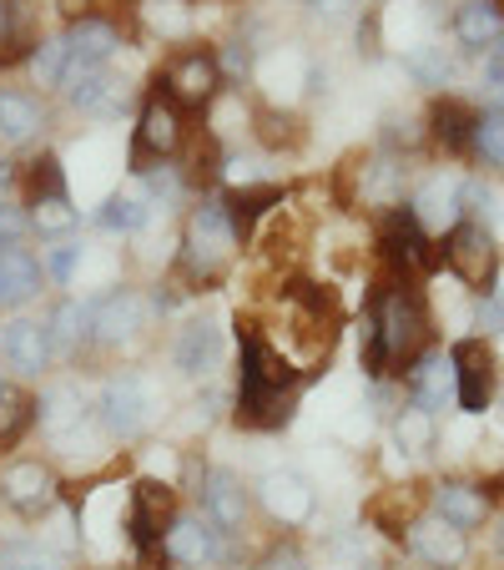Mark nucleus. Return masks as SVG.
Returning <instances> with one entry per match:
<instances>
[{
    "mask_svg": "<svg viewBox=\"0 0 504 570\" xmlns=\"http://www.w3.org/2000/svg\"><path fill=\"white\" fill-rule=\"evenodd\" d=\"M480 97H484V111H504V36L490 46V51H484Z\"/></svg>",
    "mask_w": 504,
    "mask_h": 570,
    "instance_id": "nucleus-36",
    "label": "nucleus"
},
{
    "mask_svg": "<svg viewBox=\"0 0 504 570\" xmlns=\"http://www.w3.org/2000/svg\"><path fill=\"white\" fill-rule=\"evenodd\" d=\"M26 233H31V213H21V207H11V203H0V248H16Z\"/></svg>",
    "mask_w": 504,
    "mask_h": 570,
    "instance_id": "nucleus-42",
    "label": "nucleus"
},
{
    "mask_svg": "<svg viewBox=\"0 0 504 570\" xmlns=\"http://www.w3.org/2000/svg\"><path fill=\"white\" fill-rule=\"evenodd\" d=\"M414 217L424 223V233H434V227H454L464 217V207H459V183H444V177H434L424 193L414 197Z\"/></svg>",
    "mask_w": 504,
    "mask_h": 570,
    "instance_id": "nucleus-28",
    "label": "nucleus"
},
{
    "mask_svg": "<svg viewBox=\"0 0 504 570\" xmlns=\"http://www.w3.org/2000/svg\"><path fill=\"white\" fill-rule=\"evenodd\" d=\"M404 71L414 76L418 87H449L454 81V56L444 51V46H418V51H408L404 56Z\"/></svg>",
    "mask_w": 504,
    "mask_h": 570,
    "instance_id": "nucleus-32",
    "label": "nucleus"
},
{
    "mask_svg": "<svg viewBox=\"0 0 504 570\" xmlns=\"http://www.w3.org/2000/svg\"><path fill=\"white\" fill-rule=\"evenodd\" d=\"M76 263H81V243H71V237H56L51 248H41V273H51L56 283H71Z\"/></svg>",
    "mask_w": 504,
    "mask_h": 570,
    "instance_id": "nucleus-39",
    "label": "nucleus"
},
{
    "mask_svg": "<svg viewBox=\"0 0 504 570\" xmlns=\"http://www.w3.org/2000/svg\"><path fill=\"white\" fill-rule=\"evenodd\" d=\"M187 141V127H182V107L172 97L151 91L141 101V117H137V137H131V173H147L157 161H172Z\"/></svg>",
    "mask_w": 504,
    "mask_h": 570,
    "instance_id": "nucleus-6",
    "label": "nucleus"
},
{
    "mask_svg": "<svg viewBox=\"0 0 504 570\" xmlns=\"http://www.w3.org/2000/svg\"><path fill=\"white\" fill-rule=\"evenodd\" d=\"M429 505H434V515L449 520L454 530H474L490 520V495H484V484H470V480H439Z\"/></svg>",
    "mask_w": 504,
    "mask_h": 570,
    "instance_id": "nucleus-20",
    "label": "nucleus"
},
{
    "mask_svg": "<svg viewBox=\"0 0 504 570\" xmlns=\"http://www.w3.org/2000/svg\"><path fill=\"white\" fill-rule=\"evenodd\" d=\"M0 570H56V550L36 546V540L6 546V550H0Z\"/></svg>",
    "mask_w": 504,
    "mask_h": 570,
    "instance_id": "nucleus-40",
    "label": "nucleus"
},
{
    "mask_svg": "<svg viewBox=\"0 0 504 570\" xmlns=\"http://www.w3.org/2000/svg\"><path fill=\"white\" fill-rule=\"evenodd\" d=\"M253 131H258V141L268 151L303 147V121L293 117V111H283V107H258V117H253Z\"/></svg>",
    "mask_w": 504,
    "mask_h": 570,
    "instance_id": "nucleus-31",
    "label": "nucleus"
},
{
    "mask_svg": "<svg viewBox=\"0 0 504 570\" xmlns=\"http://www.w3.org/2000/svg\"><path fill=\"white\" fill-rule=\"evenodd\" d=\"M303 374L293 358L273 348V338L258 323H237V394H233V424L237 430H283L293 420Z\"/></svg>",
    "mask_w": 504,
    "mask_h": 570,
    "instance_id": "nucleus-1",
    "label": "nucleus"
},
{
    "mask_svg": "<svg viewBox=\"0 0 504 570\" xmlns=\"http://www.w3.org/2000/svg\"><path fill=\"white\" fill-rule=\"evenodd\" d=\"M217 66H223V76H227V71H233V76H247V71H253V46H247V41H233V46H227V56H223Z\"/></svg>",
    "mask_w": 504,
    "mask_h": 570,
    "instance_id": "nucleus-44",
    "label": "nucleus"
},
{
    "mask_svg": "<svg viewBox=\"0 0 504 570\" xmlns=\"http://www.w3.org/2000/svg\"><path fill=\"white\" fill-rule=\"evenodd\" d=\"M500 550H504V530H500Z\"/></svg>",
    "mask_w": 504,
    "mask_h": 570,
    "instance_id": "nucleus-51",
    "label": "nucleus"
},
{
    "mask_svg": "<svg viewBox=\"0 0 504 570\" xmlns=\"http://www.w3.org/2000/svg\"><path fill=\"white\" fill-rule=\"evenodd\" d=\"M172 364L182 379H207L223 364V328L213 318H192L172 344Z\"/></svg>",
    "mask_w": 504,
    "mask_h": 570,
    "instance_id": "nucleus-18",
    "label": "nucleus"
},
{
    "mask_svg": "<svg viewBox=\"0 0 504 570\" xmlns=\"http://www.w3.org/2000/svg\"><path fill=\"white\" fill-rule=\"evenodd\" d=\"M364 515H368V525H374V530H384V535L404 540V530H408V505H404V490H394V495H378L374 505L364 510Z\"/></svg>",
    "mask_w": 504,
    "mask_h": 570,
    "instance_id": "nucleus-38",
    "label": "nucleus"
},
{
    "mask_svg": "<svg viewBox=\"0 0 504 570\" xmlns=\"http://www.w3.org/2000/svg\"><path fill=\"white\" fill-rule=\"evenodd\" d=\"M434 434H439V424H434V414L429 410H418V404H398V414H394V440L404 444L408 454H424L434 444Z\"/></svg>",
    "mask_w": 504,
    "mask_h": 570,
    "instance_id": "nucleus-33",
    "label": "nucleus"
},
{
    "mask_svg": "<svg viewBox=\"0 0 504 570\" xmlns=\"http://www.w3.org/2000/svg\"><path fill=\"white\" fill-rule=\"evenodd\" d=\"M283 203H288V193H283L278 183H243V187H227L223 193V207H227V217H233L237 243L253 237V227H258L263 217H268L273 207H283Z\"/></svg>",
    "mask_w": 504,
    "mask_h": 570,
    "instance_id": "nucleus-21",
    "label": "nucleus"
},
{
    "mask_svg": "<svg viewBox=\"0 0 504 570\" xmlns=\"http://www.w3.org/2000/svg\"><path fill=\"white\" fill-rule=\"evenodd\" d=\"M0 354H6V364L16 368V374L36 379L51 368V334H46V323L36 318H11L6 328H0Z\"/></svg>",
    "mask_w": 504,
    "mask_h": 570,
    "instance_id": "nucleus-14",
    "label": "nucleus"
},
{
    "mask_svg": "<svg viewBox=\"0 0 504 570\" xmlns=\"http://www.w3.org/2000/svg\"><path fill=\"white\" fill-rule=\"evenodd\" d=\"M157 91L161 97H172L182 111H202L217 101V91H223V66H217L213 51H177L172 61H167V71L157 76Z\"/></svg>",
    "mask_w": 504,
    "mask_h": 570,
    "instance_id": "nucleus-7",
    "label": "nucleus"
},
{
    "mask_svg": "<svg viewBox=\"0 0 504 570\" xmlns=\"http://www.w3.org/2000/svg\"><path fill=\"white\" fill-rule=\"evenodd\" d=\"M354 570H384V566H374V560H358V566Z\"/></svg>",
    "mask_w": 504,
    "mask_h": 570,
    "instance_id": "nucleus-49",
    "label": "nucleus"
},
{
    "mask_svg": "<svg viewBox=\"0 0 504 570\" xmlns=\"http://www.w3.org/2000/svg\"><path fill=\"white\" fill-rule=\"evenodd\" d=\"M429 344V303L414 278H394L374 293V308L364 323V368L368 379L404 374Z\"/></svg>",
    "mask_w": 504,
    "mask_h": 570,
    "instance_id": "nucleus-2",
    "label": "nucleus"
},
{
    "mask_svg": "<svg viewBox=\"0 0 504 570\" xmlns=\"http://www.w3.org/2000/svg\"><path fill=\"white\" fill-rule=\"evenodd\" d=\"M348 6H354V0H308V11H313V16H344Z\"/></svg>",
    "mask_w": 504,
    "mask_h": 570,
    "instance_id": "nucleus-47",
    "label": "nucleus"
},
{
    "mask_svg": "<svg viewBox=\"0 0 504 570\" xmlns=\"http://www.w3.org/2000/svg\"><path fill=\"white\" fill-rule=\"evenodd\" d=\"M439 263L464 283V288H494V273H500V248H494V233L474 217H459V223L444 233L439 243Z\"/></svg>",
    "mask_w": 504,
    "mask_h": 570,
    "instance_id": "nucleus-5",
    "label": "nucleus"
},
{
    "mask_svg": "<svg viewBox=\"0 0 504 570\" xmlns=\"http://www.w3.org/2000/svg\"><path fill=\"white\" fill-rule=\"evenodd\" d=\"M31 424H36V399L21 394L16 384H6L0 389V450H16Z\"/></svg>",
    "mask_w": 504,
    "mask_h": 570,
    "instance_id": "nucleus-29",
    "label": "nucleus"
},
{
    "mask_svg": "<svg viewBox=\"0 0 504 570\" xmlns=\"http://www.w3.org/2000/svg\"><path fill=\"white\" fill-rule=\"evenodd\" d=\"M41 293V263L16 243V248H0V308H21Z\"/></svg>",
    "mask_w": 504,
    "mask_h": 570,
    "instance_id": "nucleus-25",
    "label": "nucleus"
},
{
    "mask_svg": "<svg viewBox=\"0 0 504 570\" xmlns=\"http://www.w3.org/2000/svg\"><path fill=\"white\" fill-rule=\"evenodd\" d=\"M398 379H404V399H408V404H418V410H429V414H439L444 404H449V394H454L449 354H439V348H424V354H418Z\"/></svg>",
    "mask_w": 504,
    "mask_h": 570,
    "instance_id": "nucleus-13",
    "label": "nucleus"
},
{
    "mask_svg": "<svg viewBox=\"0 0 504 570\" xmlns=\"http://www.w3.org/2000/svg\"><path fill=\"white\" fill-rule=\"evenodd\" d=\"M91 6H97V0H56V11H61L71 26H76V21H87V16H97Z\"/></svg>",
    "mask_w": 504,
    "mask_h": 570,
    "instance_id": "nucleus-46",
    "label": "nucleus"
},
{
    "mask_svg": "<svg viewBox=\"0 0 504 570\" xmlns=\"http://www.w3.org/2000/svg\"><path fill=\"white\" fill-rule=\"evenodd\" d=\"M121 51V31L107 16H87V21L66 26V66L87 71V66H107Z\"/></svg>",
    "mask_w": 504,
    "mask_h": 570,
    "instance_id": "nucleus-15",
    "label": "nucleus"
},
{
    "mask_svg": "<svg viewBox=\"0 0 504 570\" xmlns=\"http://www.w3.org/2000/svg\"><path fill=\"white\" fill-rule=\"evenodd\" d=\"M56 358H81V348L97 344V298H66L46 323Z\"/></svg>",
    "mask_w": 504,
    "mask_h": 570,
    "instance_id": "nucleus-16",
    "label": "nucleus"
},
{
    "mask_svg": "<svg viewBox=\"0 0 504 570\" xmlns=\"http://www.w3.org/2000/svg\"><path fill=\"white\" fill-rule=\"evenodd\" d=\"M76 223H81V217H76L71 197H46V203H31V227H36V233L66 237Z\"/></svg>",
    "mask_w": 504,
    "mask_h": 570,
    "instance_id": "nucleus-35",
    "label": "nucleus"
},
{
    "mask_svg": "<svg viewBox=\"0 0 504 570\" xmlns=\"http://www.w3.org/2000/svg\"><path fill=\"white\" fill-rule=\"evenodd\" d=\"M21 193H26V207L46 203V197H71L66 193V173H61V161H56V151H41L36 161H26Z\"/></svg>",
    "mask_w": 504,
    "mask_h": 570,
    "instance_id": "nucleus-30",
    "label": "nucleus"
},
{
    "mask_svg": "<svg viewBox=\"0 0 504 570\" xmlns=\"http://www.w3.org/2000/svg\"><path fill=\"white\" fill-rule=\"evenodd\" d=\"M258 495L283 525H303V520L313 515V490H308V480L293 470H273L268 480L258 484Z\"/></svg>",
    "mask_w": 504,
    "mask_h": 570,
    "instance_id": "nucleus-23",
    "label": "nucleus"
},
{
    "mask_svg": "<svg viewBox=\"0 0 504 570\" xmlns=\"http://www.w3.org/2000/svg\"><path fill=\"white\" fill-rule=\"evenodd\" d=\"M378 51H384V41H378V11H368L364 26H358V56H368V61H374Z\"/></svg>",
    "mask_w": 504,
    "mask_h": 570,
    "instance_id": "nucleus-45",
    "label": "nucleus"
},
{
    "mask_svg": "<svg viewBox=\"0 0 504 570\" xmlns=\"http://www.w3.org/2000/svg\"><path fill=\"white\" fill-rule=\"evenodd\" d=\"M449 368H454V399H459L464 414H484L494 404V389H500V358L484 338H459L449 348Z\"/></svg>",
    "mask_w": 504,
    "mask_h": 570,
    "instance_id": "nucleus-8",
    "label": "nucleus"
},
{
    "mask_svg": "<svg viewBox=\"0 0 504 570\" xmlns=\"http://www.w3.org/2000/svg\"><path fill=\"white\" fill-rule=\"evenodd\" d=\"M470 151L480 161H490V167H504V111H480Z\"/></svg>",
    "mask_w": 504,
    "mask_h": 570,
    "instance_id": "nucleus-34",
    "label": "nucleus"
},
{
    "mask_svg": "<svg viewBox=\"0 0 504 570\" xmlns=\"http://www.w3.org/2000/svg\"><path fill=\"white\" fill-rule=\"evenodd\" d=\"M258 570H308V556H303V546L293 535L288 540H273V546L263 550Z\"/></svg>",
    "mask_w": 504,
    "mask_h": 570,
    "instance_id": "nucleus-41",
    "label": "nucleus"
},
{
    "mask_svg": "<svg viewBox=\"0 0 504 570\" xmlns=\"http://www.w3.org/2000/svg\"><path fill=\"white\" fill-rule=\"evenodd\" d=\"M474 313H480V328H484V334H504V288H494L490 298L480 293Z\"/></svg>",
    "mask_w": 504,
    "mask_h": 570,
    "instance_id": "nucleus-43",
    "label": "nucleus"
},
{
    "mask_svg": "<svg viewBox=\"0 0 504 570\" xmlns=\"http://www.w3.org/2000/svg\"><path fill=\"white\" fill-rule=\"evenodd\" d=\"M378 253L394 268V278H414V273L439 268V248H434V237L424 233V223L414 217L408 203H394L384 213V223H378Z\"/></svg>",
    "mask_w": 504,
    "mask_h": 570,
    "instance_id": "nucleus-4",
    "label": "nucleus"
},
{
    "mask_svg": "<svg viewBox=\"0 0 504 570\" xmlns=\"http://www.w3.org/2000/svg\"><path fill=\"white\" fill-rule=\"evenodd\" d=\"M0 389H6V384H0Z\"/></svg>",
    "mask_w": 504,
    "mask_h": 570,
    "instance_id": "nucleus-52",
    "label": "nucleus"
},
{
    "mask_svg": "<svg viewBox=\"0 0 504 570\" xmlns=\"http://www.w3.org/2000/svg\"><path fill=\"white\" fill-rule=\"evenodd\" d=\"M41 131H46V111L31 91H16V87L0 91V141H6V147H26V141H36Z\"/></svg>",
    "mask_w": 504,
    "mask_h": 570,
    "instance_id": "nucleus-24",
    "label": "nucleus"
},
{
    "mask_svg": "<svg viewBox=\"0 0 504 570\" xmlns=\"http://www.w3.org/2000/svg\"><path fill=\"white\" fill-rule=\"evenodd\" d=\"M404 546L434 570H454V566H464V556H470L464 530H454L449 520H439V515H414L408 520Z\"/></svg>",
    "mask_w": 504,
    "mask_h": 570,
    "instance_id": "nucleus-12",
    "label": "nucleus"
},
{
    "mask_svg": "<svg viewBox=\"0 0 504 570\" xmlns=\"http://www.w3.org/2000/svg\"><path fill=\"white\" fill-rule=\"evenodd\" d=\"M147 313H151V303L141 298L137 288H121V293L97 298V344H127L131 334L147 328Z\"/></svg>",
    "mask_w": 504,
    "mask_h": 570,
    "instance_id": "nucleus-19",
    "label": "nucleus"
},
{
    "mask_svg": "<svg viewBox=\"0 0 504 570\" xmlns=\"http://www.w3.org/2000/svg\"><path fill=\"white\" fill-rule=\"evenodd\" d=\"M197 495H202V515L213 520L223 535H233V530L247 525V484L237 480L233 470H207Z\"/></svg>",
    "mask_w": 504,
    "mask_h": 570,
    "instance_id": "nucleus-17",
    "label": "nucleus"
},
{
    "mask_svg": "<svg viewBox=\"0 0 504 570\" xmlns=\"http://www.w3.org/2000/svg\"><path fill=\"white\" fill-rule=\"evenodd\" d=\"M11 41V6H6V0H0V46Z\"/></svg>",
    "mask_w": 504,
    "mask_h": 570,
    "instance_id": "nucleus-48",
    "label": "nucleus"
},
{
    "mask_svg": "<svg viewBox=\"0 0 504 570\" xmlns=\"http://www.w3.org/2000/svg\"><path fill=\"white\" fill-rule=\"evenodd\" d=\"M504 36V16L494 11V0H464L459 11H454V41L464 51H490L494 41Z\"/></svg>",
    "mask_w": 504,
    "mask_h": 570,
    "instance_id": "nucleus-26",
    "label": "nucleus"
},
{
    "mask_svg": "<svg viewBox=\"0 0 504 570\" xmlns=\"http://www.w3.org/2000/svg\"><path fill=\"white\" fill-rule=\"evenodd\" d=\"M147 414H151V394H147V384H141V374L121 368V374H111L107 384H101L97 420L107 424V434H117V440H137V434L147 430Z\"/></svg>",
    "mask_w": 504,
    "mask_h": 570,
    "instance_id": "nucleus-9",
    "label": "nucleus"
},
{
    "mask_svg": "<svg viewBox=\"0 0 504 570\" xmlns=\"http://www.w3.org/2000/svg\"><path fill=\"white\" fill-rule=\"evenodd\" d=\"M31 76L41 81V87H61V76H66V36L36 41V51H31Z\"/></svg>",
    "mask_w": 504,
    "mask_h": 570,
    "instance_id": "nucleus-37",
    "label": "nucleus"
},
{
    "mask_svg": "<svg viewBox=\"0 0 504 570\" xmlns=\"http://www.w3.org/2000/svg\"><path fill=\"white\" fill-rule=\"evenodd\" d=\"M474 121H480V111L470 107V101H459V97H434V107H429V137L439 141L444 151H454V157H464L470 151V141H474Z\"/></svg>",
    "mask_w": 504,
    "mask_h": 570,
    "instance_id": "nucleus-22",
    "label": "nucleus"
},
{
    "mask_svg": "<svg viewBox=\"0 0 504 570\" xmlns=\"http://www.w3.org/2000/svg\"><path fill=\"white\" fill-rule=\"evenodd\" d=\"M161 550L172 566H192V570H207V566H223L227 556V535L202 515H177L161 535Z\"/></svg>",
    "mask_w": 504,
    "mask_h": 570,
    "instance_id": "nucleus-10",
    "label": "nucleus"
},
{
    "mask_svg": "<svg viewBox=\"0 0 504 570\" xmlns=\"http://www.w3.org/2000/svg\"><path fill=\"white\" fill-rule=\"evenodd\" d=\"M151 197H147V187L141 183H131V187H121V193H111L107 203H101V213H97V227H107V233H141V227L151 223Z\"/></svg>",
    "mask_w": 504,
    "mask_h": 570,
    "instance_id": "nucleus-27",
    "label": "nucleus"
},
{
    "mask_svg": "<svg viewBox=\"0 0 504 570\" xmlns=\"http://www.w3.org/2000/svg\"><path fill=\"white\" fill-rule=\"evenodd\" d=\"M233 253H237V233H233V217H227L223 197L197 203L192 217H187L182 258H177V268L187 273V283H192V288H213V283L227 273Z\"/></svg>",
    "mask_w": 504,
    "mask_h": 570,
    "instance_id": "nucleus-3",
    "label": "nucleus"
},
{
    "mask_svg": "<svg viewBox=\"0 0 504 570\" xmlns=\"http://www.w3.org/2000/svg\"><path fill=\"white\" fill-rule=\"evenodd\" d=\"M494 11H500V16H504V0H494Z\"/></svg>",
    "mask_w": 504,
    "mask_h": 570,
    "instance_id": "nucleus-50",
    "label": "nucleus"
},
{
    "mask_svg": "<svg viewBox=\"0 0 504 570\" xmlns=\"http://www.w3.org/2000/svg\"><path fill=\"white\" fill-rule=\"evenodd\" d=\"M0 500L21 515H46V510L61 500V484H56L51 464L41 460H16L0 470Z\"/></svg>",
    "mask_w": 504,
    "mask_h": 570,
    "instance_id": "nucleus-11",
    "label": "nucleus"
}]
</instances>
